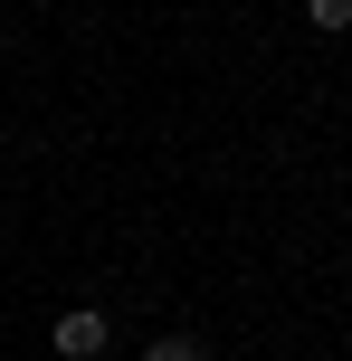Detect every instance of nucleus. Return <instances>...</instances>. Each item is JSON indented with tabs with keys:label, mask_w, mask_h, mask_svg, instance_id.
I'll return each instance as SVG.
<instances>
[{
	"label": "nucleus",
	"mask_w": 352,
	"mask_h": 361,
	"mask_svg": "<svg viewBox=\"0 0 352 361\" xmlns=\"http://www.w3.org/2000/svg\"><path fill=\"white\" fill-rule=\"evenodd\" d=\"M48 352L57 361H95V352H105V314H95V305L57 314V324H48Z\"/></svg>",
	"instance_id": "nucleus-1"
},
{
	"label": "nucleus",
	"mask_w": 352,
	"mask_h": 361,
	"mask_svg": "<svg viewBox=\"0 0 352 361\" xmlns=\"http://www.w3.org/2000/svg\"><path fill=\"white\" fill-rule=\"evenodd\" d=\"M305 19H315L324 38H343V29H352V0H305Z\"/></svg>",
	"instance_id": "nucleus-2"
},
{
	"label": "nucleus",
	"mask_w": 352,
	"mask_h": 361,
	"mask_svg": "<svg viewBox=\"0 0 352 361\" xmlns=\"http://www.w3.org/2000/svg\"><path fill=\"white\" fill-rule=\"evenodd\" d=\"M143 361H200V343H190V333H152Z\"/></svg>",
	"instance_id": "nucleus-3"
}]
</instances>
